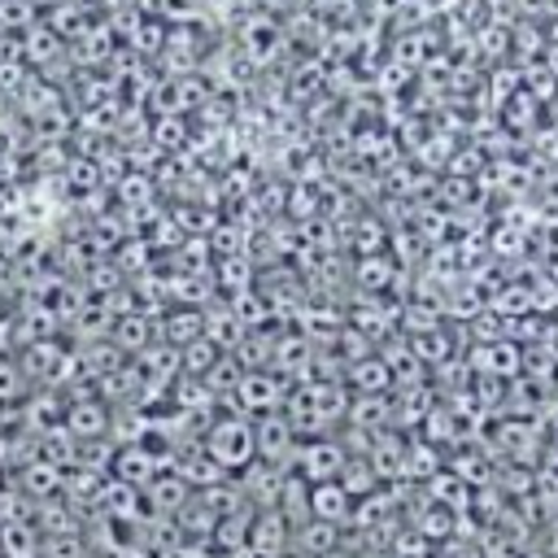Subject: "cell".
Masks as SVG:
<instances>
[{
	"instance_id": "1",
	"label": "cell",
	"mask_w": 558,
	"mask_h": 558,
	"mask_svg": "<svg viewBox=\"0 0 558 558\" xmlns=\"http://www.w3.org/2000/svg\"><path fill=\"white\" fill-rule=\"evenodd\" d=\"M227 475H240L244 466L257 462V440H253V418L244 414H231V418H218L205 427V445H201Z\"/></svg>"
},
{
	"instance_id": "2",
	"label": "cell",
	"mask_w": 558,
	"mask_h": 558,
	"mask_svg": "<svg viewBox=\"0 0 558 558\" xmlns=\"http://www.w3.org/2000/svg\"><path fill=\"white\" fill-rule=\"evenodd\" d=\"M344 462H349V453H344L340 440H331V436H305L296 445V453H292V475L305 480V484H327V480H340Z\"/></svg>"
},
{
	"instance_id": "3",
	"label": "cell",
	"mask_w": 558,
	"mask_h": 558,
	"mask_svg": "<svg viewBox=\"0 0 558 558\" xmlns=\"http://www.w3.org/2000/svg\"><path fill=\"white\" fill-rule=\"evenodd\" d=\"M253 440H257V462H270V466H292V453L301 445L292 418L279 410L253 418Z\"/></svg>"
},
{
	"instance_id": "4",
	"label": "cell",
	"mask_w": 558,
	"mask_h": 558,
	"mask_svg": "<svg viewBox=\"0 0 558 558\" xmlns=\"http://www.w3.org/2000/svg\"><path fill=\"white\" fill-rule=\"evenodd\" d=\"M283 397H288V384L270 366L266 371H244L240 384H235V392H231V401L240 405V414H270V410L283 405Z\"/></svg>"
},
{
	"instance_id": "5",
	"label": "cell",
	"mask_w": 558,
	"mask_h": 558,
	"mask_svg": "<svg viewBox=\"0 0 558 558\" xmlns=\"http://www.w3.org/2000/svg\"><path fill=\"white\" fill-rule=\"evenodd\" d=\"M292 549V523L279 506H266V510H253V523H248V554L253 558H288Z\"/></svg>"
},
{
	"instance_id": "6",
	"label": "cell",
	"mask_w": 558,
	"mask_h": 558,
	"mask_svg": "<svg viewBox=\"0 0 558 558\" xmlns=\"http://www.w3.org/2000/svg\"><path fill=\"white\" fill-rule=\"evenodd\" d=\"M109 471H113V480H122L131 488H148L166 471V462H161V453H153L148 440H140V445H118Z\"/></svg>"
},
{
	"instance_id": "7",
	"label": "cell",
	"mask_w": 558,
	"mask_h": 558,
	"mask_svg": "<svg viewBox=\"0 0 558 558\" xmlns=\"http://www.w3.org/2000/svg\"><path fill=\"white\" fill-rule=\"evenodd\" d=\"M109 418H113V410H109V401L105 397H83V401H74L70 410H65V432L74 436V440H100L105 432H109Z\"/></svg>"
},
{
	"instance_id": "8",
	"label": "cell",
	"mask_w": 558,
	"mask_h": 558,
	"mask_svg": "<svg viewBox=\"0 0 558 558\" xmlns=\"http://www.w3.org/2000/svg\"><path fill=\"white\" fill-rule=\"evenodd\" d=\"M310 519L318 523H344L353 519V497L340 488V480H327V484H310Z\"/></svg>"
},
{
	"instance_id": "9",
	"label": "cell",
	"mask_w": 558,
	"mask_h": 558,
	"mask_svg": "<svg viewBox=\"0 0 558 558\" xmlns=\"http://www.w3.org/2000/svg\"><path fill=\"white\" fill-rule=\"evenodd\" d=\"M187 488H192V484H187L179 471H174V475H166V471H161V475L144 488V497L153 501V510H157V514H179V510L192 501V493H187Z\"/></svg>"
},
{
	"instance_id": "10",
	"label": "cell",
	"mask_w": 558,
	"mask_h": 558,
	"mask_svg": "<svg viewBox=\"0 0 558 558\" xmlns=\"http://www.w3.org/2000/svg\"><path fill=\"white\" fill-rule=\"evenodd\" d=\"M292 549L305 554V558H323L336 549V523H318V519H305L292 527Z\"/></svg>"
},
{
	"instance_id": "11",
	"label": "cell",
	"mask_w": 558,
	"mask_h": 558,
	"mask_svg": "<svg viewBox=\"0 0 558 558\" xmlns=\"http://www.w3.org/2000/svg\"><path fill=\"white\" fill-rule=\"evenodd\" d=\"M349 384L357 388V397L388 392V384H392V366H388L384 357H362V362H349Z\"/></svg>"
},
{
	"instance_id": "12",
	"label": "cell",
	"mask_w": 558,
	"mask_h": 558,
	"mask_svg": "<svg viewBox=\"0 0 558 558\" xmlns=\"http://www.w3.org/2000/svg\"><path fill=\"white\" fill-rule=\"evenodd\" d=\"M227 349H218L209 336H196L192 344H183L179 349V366H183V375H196V379H205L214 366H218V357H222Z\"/></svg>"
},
{
	"instance_id": "13",
	"label": "cell",
	"mask_w": 558,
	"mask_h": 558,
	"mask_svg": "<svg viewBox=\"0 0 558 558\" xmlns=\"http://www.w3.org/2000/svg\"><path fill=\"white\" fill-rule=\"evenodd\" d=\"M340 488H344L353 501H362V497H371V493L379 488V475H375V466H371L366 458H353V453H349V462H344V471H340Z\"/></svg>"
},
{
	"instance_id": "14",
	"label": "cell",
	"mask_w": 558,
	"mask_h": 558,
	"mask_svg": "<svg viewBox=\"0 0 558 558\" xmlns=\"http://www.w3.org/2000/svg\"><path fill=\"white\" fill-rule=\"evenodd\" d=\"M166 336H170L174 349L192 344L196 336H205V314H196V310H170V318H166Z\"/></svg>"
},
{
	"instance_id": "15",
	"label": "cell",
	"mask_w": 558,
	"mask_h": 558,
	"mask_svg": "<svg viewBox=\"0 0 558 558\" xmlns=\"http://www.w3.org/2000/svg\"><path fill=\"white\" fill-rule=\"evenodd\" d=\"M113 344L122 349V353H144L148 349V318L144 314H122L118 318V331H113Z\"/></svg>"
},
{
	"instance_id": "16",
	"label": "cell",
	"mask_w": 558,
	"mask_h": 558,
	"mask_svg": "<svg viewBox=\"0 0 558 558\" xmlns=\"http://www.w3.org/2000/svg\"><path fill=\"white\" fill-rule=\"evenodd\" d=\"M388 414H392V405L384 401V392L349 401V423L353 427H379V423H388Z\"/></svg>"
},
{
	"instance_id": "17",
	"label": "cell",
	"mask_w": 558,
	"mask_h": 558,
	"mask_svg": "<svg viewBox=\"0 0 558 558\" xmlns=\"http://www.w3.org/2000/svg\"><path fill=\"white\" fill-rule=\"evenodd\" d=\"M414 532H418V536H427V541H445V536L453 532V510L427 497V510L418 514V523H414Z\"/></svg>"
},
{
	"instance_id": "18",
	"label": "cell",
	"mask_w": 558,
	"mask_h": 558,
	"mask_svg": "<svg viewBox=\"0 0 558 558\" xmlns=\"http://www.w3.org/2000/svg\"><path fill=\"white\" fill-rule=\"evenodd\" d=\"M440 471V458H436V449L427 445V440H410L405 445V462H401V475H423V480H432Z\"/></svg>"
},
{
	"instance_id": "19",
	"label": "cell",
	"mask_w": 558,
	"mask_h": 558,
	"mask_svg": "<svg viewBox=\"0 0 558 558\" xmlns=\"http://www.w3.org/2000/svg\"><path fill=\"white\" fill-rule=\"evenodd\" d=\"M22 484H26V493H52V488H61V475H57V466L48 458H39V462H31L22 471Z\"/></svg>"
},
{
	"instance_id": "20",
	"label": "cell",
	"mask_w": 558,
	"mask_h": 558,
	"mask_svg": "<svg viewBox=\"0 0 558 558\" xmlns=\"http://www.w3.org/2000/svg\"><path fill=\"white\" fill-rule=\"evenodd\" d=\"M22 392H26V375L13 362H0V405L4 401H17Z\"/></svg>"
}]
</instances>
